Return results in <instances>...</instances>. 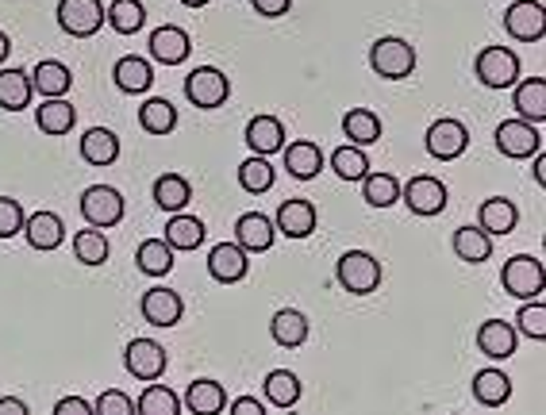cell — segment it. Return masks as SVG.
Returning a JSON list of instances; mask_svg holds the SVG:
<instances>
[{"label":"cell","instance_id":"9","mask_svg":"<svg viewBox=\"0 0 546 415\" xmlns=\"http://www.w3.org/2000/svg\"><path fill=\"white\" fill-rule=\"evenodd\" d=\"M497 150L504 158H531L543 150V131L531 120H504L497 127Z\"/></svg>","mask_w":546,"mask_h":415},{"label":"cell","instance_id":"22","mask_svg":"<svg viewBox=\"0 0 546 415\" xmlns=\"http://www.w3.org/2000/svg\"><path fill=\"white\" fill-rule=\"evenodd\" d=\"M247 147L254 154H262V158L277 154V150L285 147V123L277 120V116H254L247 123Z\"/></svg>","mask_w":546,"mask_h":415},{"label":"cell","instance_id":"40","mask_svg":"<svg viewBox=\"0 0 546 415\" xmlns=\"http://www.w3.org/2000/svg\"><path fill=\"white\" fill-rule=\"evenodd\" d=\"M362 196L373 208H393L400 200V181L393 173H366L362 177Z\"/></svg>","mask_w":546,"mask_h":415},{"label":"cell","instance_id":"17","mask_svg":"<svg viewBox=\"0 0 546 415\" xmlns=\"http://www.w3.org/2000/svg\"><path fill=\"white\" fill-rule=\"evenodd\" d=\"M285 239H308L316 231V204L312 200H285L277 208V223H273Z\"/></svg>","mask_w":546,"mask_h":415},{"label":"cell","instance_id":"37","mask_svg":"<svg viewBox=\"0 0 546 415\" xmlns=\"http://www.w3.org/2000/svg\"><path fill=\"white\" fill-rule=\"evenodd\" d=\"M135 262H139V269L147 277H166L174 269V250H170L166 239H147V243H139V250H135Z\"/></svg>","mask_w":546,"mask_h":415},{"label":"cell","instance_id":"5","mask_svg":"<svg viewBox=\"0 0 546 415\" xmlns=\"http://www.w3.org/2000/svg\"><path fill=\"white\" fill-rule=\"evenodd\" d=\"M500 285H504V293L516 296V300L543 296V262H539L535 254H516L512 262H504Z\"/></svg>","mask_w":546,"mask_h":415},{"label":"cell","instance_id":"32","mask_svg":"<svg viewBox=\"0 0 546 415\" xmlns=\"http://www.w3.org/2000/svg\"><path fill=\"white\" fill-rule=\"evenodd\" d=\"M112 77H116V89H120V93H147L150 85H154L150 62L147 58H135V54L120 58L116 70H112Z\"/></svg>","mask_w":546,"mask_h":415},{"label":"cell","instance_id":"39","mask_svg":"<svg viewBox=\"0 0 546 415\" xmlns=\"http://www.w3.org/2000/svg\"><path fill=\"white\" fill-rule=\"evenodd\" d=\"M139 123H143V131L147 135H170L177 127V108L170 100L162 97H150L143 108H139Z\"/></svg>","mask_w":546,"mask_h":415},{"label":"cell","instance_id":"44","mask_svg":"<svg viewBox=\"0 0 546 415\" xmlns=\"http://www.w3.org/2000/svg\"><path fill=\"white\" fill-rule=\"evenodd\" d=\"M135 412L139 415H177L181 412V400L166 385H150L147 381V392L135 400Z\"/></svg>","mask_w":546,"mask_h":415},{"label":"cell","instance_id":"36","mask_svg":"<svg viewBox=\"0 0 546 415\" xmlns=\"http://www.w3.org/2000/svg\"><path fill=\"white\" fill-rule=\"evenodd\" d=\"M343 135H347L354 147H373L381 139V120L370 108H350L343 116Z\"/></svg>","mask_w":546,"mask_h":415},{"label":"cell","instance_id":"1","mask_svg":"<svg viewBox=\"0 0 546 415\" xmlns=\"http://www.w3.org/2000/svg\"><path fill=\"white\" fill-rule=\"evenodd\" d=\"M370 66L377 77H385V81H400V77H408L416 70V47L408 43V39H397V35H385V39H377L370 47Z\"/></svg>","mask_w":546,"mask_h":415},{"label":"cell","instance_id":"34","mask_svg":"<svg viewBox=\"0 0 546 415\" xmlns=\"http://www.w3.org/2000/svg\"><path fill=\"white\" fill-rule=\"evenodd\" d=\"M104 24L120 35H135L147 24V8H143V0H112L104 8Z\"/></svg>","mask_w":546,"mask_h":415},{"label":"cell","instance_id":"12","mask_svg":"<svg viewBox=\"0 0 546 415\" xmlns=\"http://www.w3.org/2000/svg\"><path fill=\"white\" fill-rule=\"evenodd\" d=\"M124 366L139 381H158L166 373V350L154 339H131L124 350Z\"/></svg>","mask_w":546,"mask_h":415},{"label":"cell","instance_id":"14","mask_svg":"<svg viewBox=\"0 0 546 415\" xmlns=\"http://www.w3.org/2000/svg\"><path fill=\"white\" fill-rule=\"evenodd\" d=\"M189 50H193V39H189L185 27L162 24L150 35V58L162 62V66H181V62L189 58Z\"/></svg>","mask_w":546,"mask_h":415},{"label":"cell","instance_id":"2","mask_svg":"<svg viewBox=\"0 0 546 415\" xmlns=\"http://www.w3.org/2000/svg\"><path fill=\"white\" fill-rule=\"evenodd\" d=\"M335 281L354 296H370L381 285V262L370 250H347L335 266Z\"/></svg>","mask_w":546,"mask_h":415},{"label":"cell","instance_id":"54","mask_svg":"<svg viewBox=\"0 0 546 415\" xmlns=\"http://www.w3.org/2000/svg\"><path fill=\"white\" fill-rule=\"evenodd\" d=\"M181 4H185V8H204L208 0H181Z\"/></svg>","mask_w":546,"mask_h":415},{"label":"cell","instance_id":"10","mask_svg":"<svg viewBox=\"0 0 546 415\" xmlns=\"http://www.w3.org/2000/svg\"><path fill=\"white\" fill-rule=\"evenodd\" d=\"M470 147V131H466V123L462 120H435L427 127V154L431 158H439V162H454V158H462Z\"/></svg>","mask_w":546,"mask_h":415},{"label":"cell","instance_id":"7","mask_svg":"<svg viewBox=\"0 0 546 415\" xmlns=\"http://www.w3.org/2000/svg\"><path fill=\"white\" fill-rule=\"evenodd\" d=\"M185 97L193 108H220L231 97V77L216 66H197L193 74L185 77Z\"/></svg>","mask_w":546,"mask_h":415},{"label":"cell","instance_id":"46","mask_svg":"<svg viewBox=\"0 0 546 415\" xmlns=\"http://www.w3.org/2000/svg\"><path fill=\"white\" fill-rule=\"evenodd\" d=\"M24 204L12 196H0V239H16L24 231Z\"/></svg>","mask_w":546,"mask_h":415},{"label":"cell","instance_id":"3","mask_svg":"<svg viewBox=\"0 0 546 415\" xmlns=\"http://www.w3.org/2000/svg\"><path fill=\"white\" fill-rule=\"evenodd\" d=\"M473 74L485 89H512L520 81V54L508 47H485L473 62Z\"/></svg>","mask_w":546,"mask_h":415},{"label":"cell","instance_id":"21","mask_svg":"<svg viewBox=\"0 0 546 415\" xmlns=\"http://www.w3.org/2000/svg\"><path fill=\"white\" fill-rule=\"evenodd\" d=\"M285 170L293 173L297 181H312L323 173V150L308 139H297V143H285Z\"/></svg>","mask_w":546,"mask_h":415},{"label":"cell","instance_id":"20","mask_svg":"<svg viewBox=\"0 0 546 415\" xmlns=\"http://www.w3.org/2000/svg\"><path fill=\"white\" fill-rule=\"evenodd\" d=\"M277 239V231H273V220L270 216H262V212H247V216H239L235 220V243L243 246L247 254H266Z\"/></svg>","mask_w":546,"mask_h":415},{"label":"cell","instance_id":"15","mask_svg":"<svg viewBox=\"0 0 546 415\" xmlns=\"http://www.w3.org/2000/svg\"><path fill=\"white\" fill-rule=\"evenodd\" d=\"M250 269V254L239 243H220L212 246L208 254V273L220 281V285H239Z\"/></svg>","mask_w":546,"mask_h":415},{"label":"cell","instance_id":"48","mask_svg":"<svg viewBox=\"0 0 546 415\" xmlns=\"http://www.w3.org/2000/svg\"><path fill=\"white\" fill-rule=\"evenodd\" d=\"M54 415H93V404L81 400V396H66V400L54 404Z\"/></svg>","mask_w":546,"mask_h":415},{"label":"cell","instance_id":"19","mask_svg":"<svg viewBox=\"0 0 546 415\" xmlns=\"http://www.w3.org/2000/svg\"><path fill=\"white\" fill-rule=\"evenodd\" d=\"M477 350H481L485 358H493V362L512 358V354H516V327L504 323V319H485V323L477 327Z\"/></svg>","mask_w":546,"mask_h":415},{"label":"cell","instance_id":"18","mask_svg":"<svg viewBox=\"0 0 546 415\" xmlns=\"http://www.w3.org/2000/svg\"><path fill=\"white\" fill-rule=\"evenodd\" d=\"M516 223H520V208L512 204V200H504V196H489V200H481V212H477V227L485 231V235H493V239H504V235H512L516 231Z\"/></svg>","mask_w":546,"mask_h":415},{"label":"cell","instance_id":"28","mask_svg":"<svg viewBox=\"0 0 546 415\" xmlns=\"http://www.w3.org/2000/svg\"><path fill=\"white\" fill-rule=\"evenodd\" d=\"M227 404V392L220 381H212V377H200V381H193L189 389H185V408L193 415H216L224 412Z\"/></svg>","mask_w":546,"mask_h":415},{"label":"cell","instance_id":"49","mask_svg":"<svg viewBox=\"0 0 546 415\" xmlns=\"http://www.w3.org/2000/svg\"><path fill=\"white\" fill-rule=\"evenodd\" d=\"M250 4H254V12H258V16L277 20V16H285V12H289V4H293V0H250Z\"/></svg>","mask_w":546,"mask_h":415},{"label":"cell","instance_id":"27","mask_svg":"<svg viewBox=\"0 0 546 415\" xmlns=\"http://www.w3.org/2000/svg\"><path fill=\"white\" fill-rule=\"evenodd\" d=\"M154 204L162 208V212H185L189 208V200H193V185L181 177V173H162L158 181H154Z\"/></svg>","mask_w":546,"mask_h":415},{"label":"cell","instance_id":"33","mask_svg":"<svg viewBox=\"0 0 546 415\" xmlns=\"http://www.w3.org/2000/svg\"><path fill=\"white\" fill-rule=\"evenodd\" d=\"M473 396H477V404H485V408H500V404H508V396H512V377L500 373V369H481V373L473 377Z\"/></svg>","mask_w":546,"mask_h":415},{"label":"cell","instance_id":"29","mask_svg":"<svg viewBox=\"0 0 546 415\" xmlns=\"http://www.w3.org/2000/svg\"><path fill=\"white\" fill-rule=\"evenodd\" d=\"M81 158L89 166H112L120 158V139L108 127H89L85 139H81Z\"/></svg>","mask_w":546,"mask_h":415},{"label":"cell","instance_id":"6","mask_svg":"<svg viewBox=\"0 0 546 415\" xmlns=\"http://www.w3.org/2000/svg\"><path fill=\"white\" fill-rule=\"evenodd\" d=\"M400 200L408 204V212L427 220L447 208V185L431 173H416V177H408V185H400Z\"/></svg>","mask_w":546,"mask_h":415},{"label":"cell","instance_id":"8","mask_svg":"<svg viewBox=\"0 0 546 415\" xmlns=\"http://www.w3.org/2000/svg\"><path fill=\"white\" fill-rule=\"evenodd\" d=\"M58 27L74 39H93L104 27V4L100 0H58Z\"/></svg>","mask_w":546,"mask_h":415},{"label":"cell","instance_id":"30","mask_svg":"<svg viewBox=\"0 0 546 415\" xmlns=\"http://www.w3.org/2000/svg\"><path fill=\"white\" fill-rule=\"evenodd\" d=\"M454 254L462 258V262H470V266H481V262H489L493 258V235H485L481 227H458L454 231Z\"/></svg>","mask_w":546,"mask_h":415},{"label":"cell","instance_id":"26","mask_svg":"<svg viewBox=\"0 0 546 415\" xmlns=\"http://www.w3.org/2000/svg\"><path fill=\"white\" fill-rule=\"evenodd\" d=\"M35 123H39L43 135H70V127L77 123V112L66 97H47L35 108Z\"/></svg>","mask_w":546,"mask_h":415},{"label":"cell","instance_id":"50","mask_svg":"<svg viewBox=\"0 0 546 415\" xmlns=\"http://www.w3.org/2000/svg\"><path fill=\"white\" fill-rule=\"evenodd\" d=\"M231 415H262L266 408H262V400H254V396H239V400H231V404H224Z\"/></svg>","mask_w":546,"mask_h":415},{"label":"cell","instance_id":"35","mask_svg":"<svg viewBox=\"0 0 546 415\" xmlns=\"http://www.w3.org/2000/svg\"><path fill=\"white\" fill-rule=\"evenodd\" d=\"M166 243H170V250H197V246L204 243V220L185 216V212H170Z\"/></svg>","mask_w":546,"mask_h":415},{"label":"cell","instance_id":"11","mask_svg":"<svg viewBox=\"0 0 546 415\" xmlns=\"http://www.w3.org/2000/svg\"><path fill=\"white\" fill-rule=\"evenodd\" d=\"M504 31L520 43H539L546 31V12L539 0H516L508 12H504Z\"/></svg>","mask_w":546,"mask_h":415},{"label":"cell","instance_id":"16","mask_svg":"<svg viewBox=\"0 0 546 415\" xmlns=\"http://www.w3.org/2000/svg\"><path fill=\"white\" fill-rule=\"evenodd\" d=\"M24 235L27 243H31V250L50 254V250H58V246L66 243V223H62V216H54V212H35V216L24 220Z\"/></svg>","mask_w":546,"mask_h":415},{"label":"cell","instance_id":"4","mask_svg":"<svg viewBox=\"0 0 546 415\" xmlns=\"http://www.w3.org/2000/svg\"><path fill=\"white\" fill-rule=\"evenodd\" d=\"M127 212V200L120 196V189H112V185H89L85 193H81V216L89 227H100V231H108V227H116V223L124 220Z\"/></svg>","mask_w":546,"mask_h":415},{"label":"cell","instance_id":"23","mask_svg":"<svg viewBox=\"0 0 546 415\" xmlns=\"http://www.w3.org/2000/svg\"><path fill=\"white\" fill-rule=\"evenodd\" d=\"M70 85H74V74L58 58H47V62H39L31 70V89H39V97H66Z\"/></svg>","mask_w":546,"mask_h":415},{"label":"cell","instance_id":"45","mask_svg":"<svg viewBox=\"0 0 546 415\" xmlns=\"http://www.w3.org/2000/svg\"><path fill=\"white\" fill-rule=\"evenodd\" d=\"M516 323H520V331L527 335V339L543 342L546 339V304L539 300V296H535V300H523Z\"/></svg>","mask_w":546,"mask_h":415},{"label":"cell","instance_id":"53","mask_svg":"<svg viewBox=\"0 0 546 415\" xmlns=\"http://www.w3.org/2000/svg\"><path fill=\"white\" fill-rule=\"evenodd\" d=\"M8 50H12V39L0 31V62H8Z\"/></svg>","mask_w":546,"mask_h":415},{"label":"cell","instance_id":"43","mask_svg":"<svg viewBox=\"0 0 546 415\" xmlns=\"http://www.w3.org/2000/svg\"><path fill=\"white\" fill-rule=\"evenodd\" d=\"M273 181H277V170H273L262 154H254V158H247V162L239 166V185H243L247 193H254V196L270 193Z\"/></svg>","mask_w":546,"mask_h":415},{"label":"cell","instance_id":"52","mask_svg":"<svg viewBox=\"0 0 546 415\" xmlns=\"http://www.w3.org/2000/svg\"><path fill=\"white\" fill-rule=\"evenodd\" d=\"M531 158H535V181L543 185V181H546V158H543V150H539V154H531Z\"/></svg>","mask_w":546,"mask_h":415},{"label":"cell","instance_id":"42","mask_svg":"<svg viewBox=\"0 0 546 415\" xmlns=\"http://www.w3.org/2000/svg\"><path fill=\"white\" fill-rule=\"evenodd\" d=\"M331 170L339 173L343 181H362L370 173V158H366V147H339L331 150Z\"/></svg>","mask_w":546,"mask_h":415},{"label":"cell","instance_id":"38","mask_svg":"<svg viewBox=\"0 0 546 415\" xmlns=\"http://www.w3.org/2000/svg\"><path fill=\"white\" fill-rule=\"evenodd\" d=\"M266 400L273 408H297L300 400V377L289 369H273L266 373Z\"/></svg>","mask_w":546,"mask_h":415},{"label":"cell","instance_id":"13","mask_svg":"<svg viewBox=\"0 0 546 415\" xmlns=\"http://www.w3.org/2000/svg\"><path fill=\"white\" fill-rule=\"evenodd\" d=\"M139 312H143V319H147L150 327H177L181 323V316H185V300H181V293H174V289H147L143 293V304H139Z\"/></svg>","mask_w":546,"mask_h":415},{"label":"cell","instance_id":"31","mask_svg":"<svg viewBox=\"0 0 546 415\" xmlns=\"http://www.w3.org/2000/svg\"><path fill=\"white\" fill-rule=\"evenodd\" d=\"M31 74L24 70H16V66H8V70H0V108L4 112H24L27 104H31Z\"/></svg>","mask_w":546,"mask_h":415},{"label":"cell","instance_id":"51","mask_svg":"<svg viewBox=\"0 0 546 415\" xmlns=\"http://www.w3.org/2000/svg\"><path fill=\"white\" fill-rule=\"evenodd\" d=\"M0 415H27V404H24V400L4 396V400H0Z\"/></svg>","mask_w":546,"mask_h":415},{"label":"cell","instance_id":"25","mask_svg":"<svg viewBox=\"0 0 546 415\" xmlns=\"http://www.w3.org/2000/svg\"><path fill=\"white\" fill-rule=\"evenodd\" d=\"M512 108L520 112V120L543 123L546 120V81H543V77H527V81H516Z\"/></svg>","mask_w":546,"mask_h":415},{"label":"cell","instance_id":"41","mask_svg":"<svg viewBox=\"0 0 546 415\" xmlns=\"http://www.w3.org/2000/svg\"><path fill=\"white\" fill-rule=\"evenodd\" d=\"M74 254L81 266H104L108 262V239L100 227H85L74 235Z\"/></svg>","mask_w":546,"mask_h":415},{"label":"cell","instance_id":"47","mask_svg":"<svg viewBox=\"0 0 546 415\" xmlns=\"http://www.w3.org/2000/svg\"><path fill=\"white\" fill-rule=\"evenodd\" d=\"M93 412L97 415H131L135 412V404H131V396H124V392L108 389V392H100V400L93 404Z\"/></svg>","mask_w":546,"mask_h":415},{"label":"cell","instance_id":"24","mask_svg":"<svg viewBox=\"0 0 546 415\" xmlns=\"http://www.w3.org/2000/svg\"><path fill=\"white\" fill-rule=\"evenodd\" d=\"M308 319H304V312H297V308H281V312H273L270 319V335L277 346H285V350H297V346H304L308 342Z\"/></svg>","mask_w":546,"mask_h":415}]
</instances>
